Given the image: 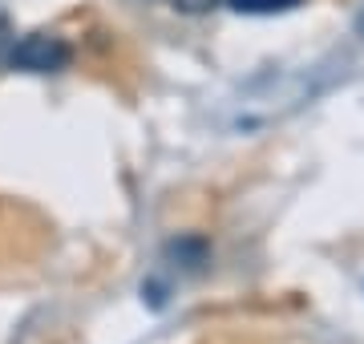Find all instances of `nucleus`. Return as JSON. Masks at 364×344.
<instances>
[{"label": "nucleus", "instance_id": "20e7f679", "mask_svg": "<svg viewBox=\"0 0 364 344\" xmlns=\"http://www.w3.org/2000/svg\"><path fill=\"white\" fill-rule=\"evenodd\" d=\"M4 45H13V28H9V21L0 16V53H4Z\"/></svg>", "mask_w": 364, "mask_h": 344}, {"label": "nucleus", "instance_id": "39448f33", "mask_svg": "<svg viewBox=\"0 0 364 344\" xmlns=\"http://www.w3.org/2000/svg\"><path fill=\"white\" fill-rule=\"evenodd\" d=\"M356 33L364 37V9H360V16H356Z\"/></svg>", "mask_w": 364, "mask_h": 344}, {"label": "nucleus", "instance_id": "f03ea898", "mask_svg": "<svg viewBox=\"0 0 364 344\" xmlns=\"http://www.w3.org/2000/svg\"><path fill=\"white\" fill-rule=\"evenodd\" d=\"M223 4H231L235 13L267 16V13H287V9H296V4H304V0H223Z\"/></svg>", "mask_w": 364, "mask_h": 344}, {"label": "nucleus", "instance_id": "f257e3e1", "mask_svg": "<svg viewBox=\"0 0 364 344\" xmlns=\"http://www.w3.org/2000/svg\"><path fill=\"white\" fill-rule=\"evenodd\" d=\"M69 57H73V49H69L65 37H57V33H28V37L9 45L4 65L21 69V73H61L69 65Z\"/></svg>", "mask_w": 364, "mask_h": 344}, {"label": "nucleus", "instance_id": "7ed1b4c3", "mask_svg": "<svg viewBox=\"0 0 364 344\" xmlns=\"http://www.w3.org/2000/svg\"><path fill=\"white\" fill-rule=\"evenodd\" d=\"M178 9H186V13H207V9H215V4H223V0H174Z\"/></svg>", "mask_w": 364, "mask_h": 344}]
</instances>
